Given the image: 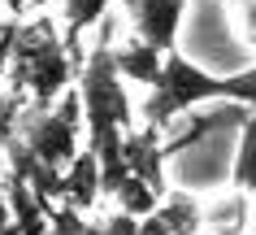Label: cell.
<instances>
[{"label": "cell", "mask_w": 256, "mask_h": 235, "mask_svg": "<svg viewBox=\"0 0 256 235\" xmlns=\"http://www.w3.org/2000/svg\"><path fill=\"white\" fill-rule=\"evenodd\" d=\"M113 57H118V70L126 74V83H144V87L156 83V74L165 66V48L148 44L144 35H130L122 48H113Z\"/></svg>", "instance_id": "8"}, {"label": "cell", "mask_w": 256, "mask_h": 235, "mask_svg": "<svg viewBox=\"0 0 256 235\" xmlns=\"http://www.w3.org/2000/svg\"><path fill=\"white\" fill-rule=\"evenodd\" d=\"M126 74L118 70V57L108 44L92 48V57L78 66V100H82V126H87V144L100 157V170H104V192L113 196L118 183L130 174L126 166V152H122V139L135 126V109H130V96H126Z\"/></svg>", "instance_id": "1"}, {"label": "cell", "mask_w": 256, "mask_h": 235, "mask_svg": "<svg viewBox=\"0 0 256 235\" xmlns=\"http://www.w3.org/2000/svg\"><path fill=\"white\" fill-rule=\"evenodd\" d=\"M104 14H108V0H66V22H70L66 44H70V53H74V44H78L82 31L96 27Z\"/></svg>", "instance_id": "12"}, {"label": "cell", "mask_w": 256, "mask_h": 235, "mask_svg": "<svg viewBox=\"0 0 256 235\" xmlns=\"http://www.w3.org/2000/svg\"><path fill=\"white\" fill-rule=\"evenodd\" d=\"M122 9L130 14L135 35H144L148 44H156L165 53H174L178 27H182V14H187V0H122Z\"/></svg>", "instance_id": "4"}, {"label": "cell", "mask_w": 256, "mask_h": 235, "mask_svg": "<svg viewBox=\"0 0 256 235\" xmlns=\"http://www.w3.org/2000/svg\"><path fill=\"white\" fill-rule=\"evenodd\" d=\"M87 235H139V218H135V213H126V209H118V213L92 222Z\"/></svg>", "instance_id": "15"}, {"label": "cell", "mask_w": 256, "mask_h": 235, "mask_svg": "<svg viewBox=\"0 0 256 235\" xmlns=\"http://www.w3.org/2000/svg\"><path fill=\"white\" fill-rule=\"evenodd\" d=\"M35 5H44V0H35Z\"/></svg>", "instance_id": "18"}, {"label": "cell", "mask_w": 256, "mask_h": 235, "mask_svg": "<svg viewBox=\"0 0 256 235\" xmlns=\"http://www.w3.org/2000/svg\"><path fill=\"white\" fill-rule=\"evenodd\" d=\"M208 100H226V74H208L182 53H165V66L156 74V83L148 87V100H144V122L170 126L178 113L208 105Z\"/></svg>", "instance_id": "3"}, {"label": "cell", "mask_w": 256, "mask_h": 235, "mask_svg": "<svg viewBox=\"0 0 256 235\" xmlns=\"http://www.w3.org/2000/svg\"><path fill=\"white\" fill-rule=\"evenodd\" d=\"M122 152H126V166L135 170V174H144V179L152 183V187H161V192H170L165 187V161H170V148L161 144V126H130L126 131V139H122Z\"/></svg>", "instance_id": "6"}, {"label": "cell", "mask_w": 256, "mask_h": 235, "mask_svg": "<svg viewBox=\"0 0 256 235\" xmlns=\"http://www.w3.org/2000/svg\"><path fill=\"white\" fill-rule=\"evenodd\" d=\"M234 5H239V0H234Z\"/></svg>", "instance_id": "19"}, {"label": "cell", "mask_w": 256, "mask_h": 235, "mask_svg": "<svg viewBox=\"0 0 256 235\" xmlns=\"http://www.w3.org/2000/svg\"><path fill=\"white\" fill-rule=\"evenodd\" d=\"M226 100H239V105L256 109V66L226 74Z\"/></svg>", "instance_id": "14"}, {"label": "cell", "mask_w": 256, "mask_h": 235, "mask_svg": "<svg viewBox=\"0 0 256 235\" xmlns=\"http://www.w3.org/2000/svg\"><path fill=\"white\" fill-rule=\"evenodd\" d=\"M239 31H243V40L256 48V0H239Z\"/></svg>", "instance_id": "17"}, {"label": "cell", "mask_w": 256, "mask_h": 235, "mask_svg": "<svg viewBox=\"0 0 256 235\" xmlns=\"http://www.w3.org/2000/svg\"><path fill=\"white\" fill-rule=\"evenodd\" d=\"M104 196V170H100V157L96 148H78V157L66 166V200L78 209H92L96 200Z\"/></svg>", "instance_id": "7"}, {"label": "cell", "mask_w": 256, "mask_h": 235, "mask_svg": "<svg viewBox=\"0 0 256 235\" xmlns=\"http://www.w3.org/2000/svg\"><path fill=\"white\" fill-rule=\"evenodd\" d=\"M14 44H18V22H0V79L14 66Z\"/></svg>", "instance_id": "16"}, {"label": "cell", "mask_w": 256, "mask_h": 235, "mask_svg": "<svg viewBox=\"0 0 256 235\" xmlns=\"http://www.w3.org/2000/svg\"><path fill=\"white\" fill-rule=\"evenodd\" d=\"M48 226H52V235H87V209L70 205V200H56L52 209H48Z\"/></svg>", "instance_id": "13"}, {"label": "cell", "mask_w": 256, "mask_h": 235, "mask_svg": "<svg viewBox=\"0 0 256 235\" xmlns=\"http://www.w3.org/2000/svg\"><path fill=\"white\" fill-rule=\"evenodd\" d=\"M204 205L191 192H165L148 218H139V235H200Z\"/></svg>", "instance_id": "5"}, {"label": "cell", "mask_w": 256, "mask_h": 235, "mask_svg": "<svg viewBox=\"0 0 256 235\" xmlns=\"http://www.w3.org/2000/svg\"><path fill=\"white\" fill-rule=\"evenodd\" d=\"M161 196H165L161 187H152L144 174H135V170H130V174L118 183L113 200H118V209H126V213H135V218H148L152 209L161 205Z\"/></svg>", "instance_id": "11"}, {"label": "cell", "mask_w": 256, "mask_h": 235, "mask_svg": "<svg viewBox=\"0 0 256 235\" xmlns=\"http://www.w3.org/2000/svg\"><path fill=\"white\" fill-rule=\"evenodd\" d=\"M204 222L213 226V235H243V226H248V192L234 187L230 196L213 200L204 209Z\"/></svg>", "instance_id": "10"}, {"label": "cell", "mask_w": 256, "mask_h": 235, "mask_svg": "<svg viewBox=\"0 0 256 235\" xmlns=\"http://www.w3.org/2000/svg\"><path fill=\"white\" fill-rule=\"evenodd\" d=\"M230 187L256 196V109L239 122V148L230 161Z\"/></svg>", "instance_id": "9"}, {"label": "cell", "mask_w": 256, "mask_h": 235, "mask_svg": "<svg viewBox=\"0 0 256 235\" xmlns=\"http://www.w3.org/2000/svg\"><path fill=\"white\" fill-rule=\"evenodd\" d=\"M74 66H70V44L56 35L48 18H35L26 27H18L14 44V66H9V83L14 92H30L35 105H52L56 96L70 92Z\"/></svg>", "instance_id": "2"}]
</instances>
